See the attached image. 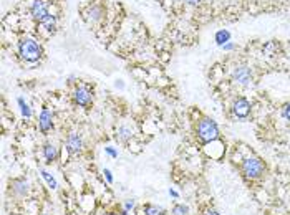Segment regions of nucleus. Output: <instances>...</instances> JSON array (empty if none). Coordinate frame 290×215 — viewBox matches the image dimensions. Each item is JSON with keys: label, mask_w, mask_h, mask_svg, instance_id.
<instances>
[{"label": "nucleus", "mask_w": 290, "mask_h": 215, "mask_svg": "<svg viewBox=\"0 0 290 215\" xmlns=\"http://www.w3.org/2000/svg\"><path fill=\"white\" fill-rule=\"evenodd\" d=\"M196 136L203 144H209L221 137V131L217 123L211 118H201L196 124Z\"/></svg>", "instance_id": "nucleus-1"}, {"label": "nucleus", "mask_w": 290, "mask_h": 215, "mask_svg": "<svg viewBox=\"0 0 290 215\" xmlns=\"http://www.w3.org/2000/svg\"><path fill=\"white\" fill-rule=\"evenodd\" d=\"M240 172H242L244 179L247 181H259L265 176L267 172V165L261 158L251 156V158H245L240 162Z\"/></svg>", "instance_id": "nucleus-2"}, {"label": "nucleus", "mask_w": 290, "mask_h": 215, "mask_svg": "<svg viewBox=\"0 0 290 215\" xmlns=\"http://www.w3.org/2000/svg\"><path fill=\"white\" fill-rule=\"evenodd\" d=\"M19 55L22 60H25L27 63H35L38 61L43 55L42 45L33 38H24L19 43Z\"/></svg>", "instance_id": "nucleus-3"}, {"label": "nucleus", "mask_w": 290, "mask_h": 215, "mask_svg": "<svg viewBox=\"0 0 290 215\" xmlns=\"http://www.w3.org/2000/svg\"><path fill=\"white\" fill-rule=\"evenodd\" d=\"M73 101L77 106L82 108H90L93 105V95L87 86H78L73 91Z\"/></svg>", "instance_id": "nucleus-4"}, {"label": "nucleus", "mask_w": 290, "mask_h": 215, "mask_svg": "<svg viewBox=\"0 0 290 215\" xmlns=\"http://www.w3.org/2000/svg\"><path fill=\"white\" fill-rule=\"evenodd\" d=\"M30 190V184L25 177H19L10 181V194L17 199H24Z\"/></svg>", "instance_id": "nucleus-5"}, {"label": "nucleus", "mask_w": 290, "mask_h": 215, "mask_svg": "<svg viewBox=\"0 0 290 215\" xmlns=\"http://www.w3.org/2000/svg\"><path fill=\"white\" fill-rule=\"evenodd\" d=\"M251 108H252L251 103L242 96L235 98V100L232 101V113H234L235 118H240V119L247 118V116L251 114Z\"/></svg>", "instance_id": "nucleus-6"}, {"label": "nucleus", "mask_w": 290, "mask_h": 215, "mask_svg": "<svg viewBox=\"0 0 290 215\" xmlns=\"http://www.w3.org/2000/svg\"><path fill=\"white\" fill-rule=\"evenodd\" d=\"M65 147L66 151H68L70 156H75V154H80V152L83 151V139L82 136L77 133H70L68 136H66L65 139Z\"/></svg>", "instance_id": "nucleus-7"}, {"label": "nucleus", "mask_w": 290, "mask_h": 215, "mask_svg": "<svg viewBox=\"0 0 290 215\" xmlns=\"http://www.w3.org/2000/svg\"><path fill=\"white\" fill-rule=\"evenodd\" d=\"M30 12H32L33 19L37 20L38 24H42L43 19H45L47 15H50V12H48V2L47 0H33Z\"/></svg>", "instance_id": "nucleus-8"}, {"label": "nucleus", "mask_w": 290, "mask_h": 215, "mask_svg": "<svg viewBox=\"0 0 290 215\" xmlns=\"http://www.w3.org/2000/svg\"><path fill=\"white\" fill-rule=\"evenodd\" d=\"M38 129L43 134L50 133L53 129V113L48 109V108H43V109L40 111V114H38Z\"/></svg>", "instance_id": "nucleus-9"}, {"label": "nucleus", "mask_w": 290, "mask_h": 215, "mask_svg": "<svg viewBox=\"0 0 290 215\" xmlns=\"http://www.w3.org/2000/svg\"><path fill=\"white\" fill-rule=\"evenodd\" d=\"M232 78H234V81H237L239 84L247 86V84H251V81H252V71L249 70L247 66H237V68L234 70V73H232Z\"/></svg>", "instance_id": "nucleus-10"}, {"label": "nucleus", "mask_w": 290, "mask_h": 215, "mask_svg": "<svg viewBox=\"0 0 290 215\" xmlns=\"http://www.w3.org/2000/svg\"><path fill=\"white\" fill-rule=\"evenodd\" d=\"M42 154H43V159H45L47 164L55 162V161L60 158V151H58V147L55 144H52V142H47V144L43 146Z\"/></svg>", "instance_id": "nucleus-11"}, {"label": "nucleus", "mask_w": 290, "mask_h": 215, "mask_svg": "<svg viewBox=\"0 0 290 215\" xmlns=\"http://www.w3.org/2000/svg\"><path fill=\"white\" fill-rule=\"evenodd\" d=\"M103 7L100 5V3H91V5H88V8L85 10V19L88 22H98L103 17Z\"/></svg>", "instance_id": "nucleus-12"}, {"label": "nucleus", "mask_w": 290, "mask_h": 215, "mask_svg": "<svg viewBox=\"0 0 290 215\" xmlns=\"http://www.w3.org/2000/svg\"><path fill=\"white\" fill-rule=\"evenodd\" d=\"M141 212L143 215H166V210L156 204H145L141 207Z\"/></svg>", "instance_id": "nucleus-13"}, {"label": "nucleus", "mask_w": 290, "mask_h": 215, "mask_svg": "<svg viewBox=\"0 0 290 215\" xmlns=\"http://www.w3.org/2000/svg\"><path fill=\"white\" fill-rule=\"evenodd\" d=\"M214 40H216V43L219 47H222L227 42H231V32L229 30H219V32H216V35H214Z\"/></svg>", "instance_id": "nucleus-14"}, {"label": "nucleus", "mask_w": 290, "mask_h": 215, "mask_svg": "<svg viewBox=\"0 0 290 215\" xmlns=\"http://www.w3.org/2000/svg\"><path fill=\"white\" fill-rule=\"evenodd\" d=\"M131 137H133L131 129L126 128V126L118 128V131H116V139H119V141H123V142H128L129 139H131Z\"/></svg>", "instance_id": "nucleus-15"}, {"label": "nucleus", "mask_w": 290, "mask_h": 215, "mask_svg": "<svg viewBox=\"0 0 290 215\" xmlns=\"http://www.w3.org/2000/svg\"><path fill=\"white\" fill-rule=\"evenodd\" d=\"M40 174H42V177L45 179V182L48 184V187H50V189H53V190L58 189V182H57V179L53 177L50 172L45 171V169H42V167H40Z\"/></svg>", "instance_id": "nucleus-16"}, {"label": "nucleus", "mask_w": 290, "mask_h": 215, "mask_svg": "<svg viewBox=\"0 0 290 215\" xmlns=\"http://www.w3.org/2000/svg\"><path fill=\"white\" fill-rule=\"evenodd\" d=\"M17 103H19V106H20L22 116H24V118H32V108L29 106V103H27L24 98H19Z\"/></svg>", "instance_id": "nucleus-17"}, {"label": "nucleus", "mask_w": 290, "mask_h": 215, "mask_svg": "<svg viewBox=\"0 0 290 215\" xmlns=\"http://www.w3.org/2000/svg\"><path fill=\"white\" fill-rule=\"evenodd\" d=\"M42 25L45 27L47 30H50V32H53V30L57 28V17L55 15H47L45 19H43V22H42Z\"/></svg>", "instance_id": "nucleus-18"}, {"label": "nucleus", "mask_w": 290, "mask_h": 215, "mask_svg": "<svg viewBox=\"0 0 290 215\" xmlns=\"http://www.w3.org/2000/svg\"><path fill=\"white\" fill-rule=\"evenodd\" d=\"M171 215H191V210L184 204H176L171 209Z\"/></svg>", "instance_id": "nucleus-19"}, {"label": "nucleus", "mask_w": 290, "mask_h": 215, "mask_svg": "<svg viewBox=\"0 0 290 215\" xmlns=\"http://www.w3.org/2000/svg\"><path fill=\"white\" fill-rule=\"evenodd\" d=\"M282 118L290 123V103H285L282 106Z\"/></svg>", "instance_id": "nucleus-20"}, {"label": "nucleus", "mask_w": 290, "mask_h": 215, "mask_svg": "<svg viewBox=\"0 0 290 215\" xmlns=\"http://www.w3.org/2000/svg\"><path fill=\"white\" fill-rule=\"evenodd\" d=\"M105 152H106V154H108V156H111V158H113V159L118 158V151H116L115 147H111V146L105 147Z\"/></svg>", "instance_id": "nucleus-21"}, {"label": "nucleus", "mask_w": 290, "mask_h": 215, "mask_svg": "<svg viewBox=\"0 0 290 215\" xmlns=\"http://www.w3.org/2000/svg\"><path fill=\"white\" fill-rule=\"evenodd\" d=\"M108 215H129V212L126 209H118V210H111V212H108Z\"/></svg>", "instance_id": "nucleus-22"}, {"label": "nucleus", "mask_w": 290, "mask_h": 215, "mask_svg": "<svg viewBox=\"0 0 290 215\" xmlns=\"http://www.w3.org/2000/svg\"><path fill=\"white\" fill-rule=\"evenodd\" d=\"M135 200H133V199H129V200H126V202H124V207L123 209H126L128 210V212H129V210H131V209H135Z\"/></svg>", "instance_id": "nucleus-23"}, {"label": "nucleus", "mask_w": 290, "mask_h": 215, "mask_svg": "<svg viewBox=\"0 0 290 215\" xmlns=\"http://www.w3.org/2000/svg\"><path fill=\"white\" fill-rule=\"evenodd\" d=\"M103 174H105V179L108 181V184H113V176H111L110 169H103Z\"/></svg>", "instance_id": "nucleus-24"}, {"label": "nucleus", "mask_w": 290, "mask_h": 215, "mask_svg": "<svg viewBox=\"0 0 290 215\" xmlns=\"http://www.w3.org/2000/svg\"><path fill=\"white\" fill-rule=\"evenodd\" d=\"M222 48H224L226 52H229V50H234V48H235V45L232 43V42H227L226 45H222Z\"/></svg>", "instance_id": "nucleus-25"}, {"label": "nucleus", "mask_w": 290, "mask_h": 215, "mask_svg": "<svg viewBox=\"0 0 290 215\" xmlns=\"http://www.w3.org/2000/svg\"><path fill=\"white\" fill-rule=\"evenodd\" d=\"M182 2H186L187 5H199L203 0H182Z\"/></svg>", "instance_id": "nucleus-26"}, {"label": "nucleus", "mask_w": 290, "mask_h": 215, "mask_svg": "<svg viewBox=\"0 0 290 215\" xmlns=\"http://www.w3.org/2000/svg\"><path fill=\"white\" fill-rule=\"evenodd\" d=\"M204 215H221V214L217 212L216 209H207L206 212H204Z\"/></svg>", "instance_id": "nucleus-27"}, {"label": "nucleus", "mask_w": 290, "mask_h": 215, "mask_svg": "<svg viewBox=\"0 0 290 215\" xmlns=\"http://www.w3.org/2000/svg\"><path fill=\"white\" fill-rule=\"evenodd\" d=\"M169 195L174 197V199H177V197H179V194H177V192L174 190V189H169Z\"/></svg>", "instance_id": "nucleus-28"}, {"label": "nucleus", "mask_w": 290, "mask_h": 215, "mask_svg": "<svg viewBox=\"0 0 290 215\" xmlns=\"http://www.w3.org/2000/svg\"><path fill=\"white\" fill-rule=\"evenodd\" d=\"M42 215H47V214H42Z\"/></svg>", "instance_id": "nucleus-29"}]
</instances>
